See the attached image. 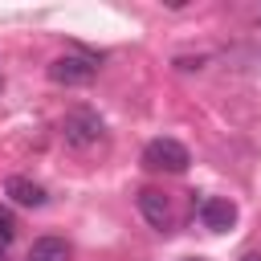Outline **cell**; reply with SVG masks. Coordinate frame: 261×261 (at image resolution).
<instances>
[{
	"mask_svg": "<svg viewBox=\"0 0 261 261\" xmlns=\"http://www.w3.org/2000/svg\"><path fill=\"white\" fill-rule=\"evenodd\" d=\"M102 135H106V122H102L90 106H73V110L61 118V139H65V147H73V151L94 147Z\"/></svg>",
	"mask_w": 261,
	"mask_h": 261,
	"instance_id": "6da1fadb",
	"label": "cell"
},
{
	"mask_svg": "<svg viewBox=\"0 0 261 261\" xmlns=\"http://www.w3.org/2000/svg\"><path fill=\"white\" fill-rule=\"evenodd\" d=\"M29 261H69V245L61 237H37L29 249Z\"/></svg>",
	"mask_w": 261,
	"mask_h": 261,
	"instance_id": "52a82bcc",
	"label": "cell"
},
{
	"mask_svg": "<svg viewBox=\"0 0 261 261\" xmlns=\"http://www.w3.org/2000/svg\"><path fill=\"white\" fill-rule=\"evenodd\" d=\"M188 261H204V257H188Z\"/></svg>",
	"mask_w": 261,
	"mask_h": 261,
	"instance_id": "30bf717a",
	"label": "cell"
},
{
	"mask_svg": "<svg viewBox=\"0 0 261 261\" xmlns=\"http://www.w3.org/2000/svg\"><path fill=\"white\" fill-rule=\"evenodd\" d=\"M16 237V220H12V212L8 208H0V253L8 249V241Z\"/></svg>",
	"mask_w": 261,
	"mask_h": 261,
	"instance_id": "ba28073f",
	"label": "cell"
},
{
	"mask_svg": "<svg viewBox=\"0 0 261 261\" xmlns=\"http://www.w3.org/2000/svg\"><path fill=\"white\" fill-rule=\"evenodd\" d=\"M188 163H192V155H188V147L175 143V139H151V143L143 147V167H147V171L179 175Z\"/></svg>",
	"mask_w": 261,
	"mask_h": 261,
	"instance_id": "3957f363",
	"label": "cell"
},
{
	"mask_svg": "<svg viewBox=\"0 0 261 261\" xmlns=\"http://www.w3.org/2000/svg\"><path fill=\"white\" fill-rule=\"evenodd\" d=\"M98 77V57L90 53H61L49 61V82L57 86H90Z\"/></svg>",
	"mask_w": 261,
	"mask_h": 261,
	"instance_id": "7a4b0ae2",
	"label": "cell"
},
{
	"mask_svg": "<svg viewBox=\"0 0 261 261\" xmlns=\"http://www.w3.org/2000/svg\"><path fill=\"white\" fill-rule=\"evenodd\" d=\"M139 212H143V220L151 228H159V232L171 228V200L159 188H139Z\"/></svg>",
	"mask_w": 261,
	"mask_h": 261,
	"instance_id": "277c9868",
	"label": "cell"
},
{
	"mask_svg": "<svg viewBox=\"0 0 261 261\" xmlns=\"http://www.w3.org/2000/svg\"><path fill=\"white\" fill-rule=\"evenodd\" d=\"M4 196H8L12 204H20V208H41V204L49 200V196H45V188H41L37 179H29V175H8Z\"/></svg>",
	"mask_w": 261,
	"mask_h": 261,
	"instance_id": "8992f818",
	"label": "cell"
},
{
	"mask_svg": "<svg viewBox=\"0 0 261 261\" xmlns=\"http://www.w3.org/2000/svg\"><path fill=\"white\" fill-rule=\"evenodd\" d=\"M200 220H204V228H212V232H228V228L237 224V204L224 200V196H204V200H200Z\"/></svg>",
	"mask_w": 261,
	"mask_h": 261,
	"instance_id": "5b68a950",
	"label": "cell"
},
{
	"mask_svg": "<svg viewBox=\"0 0 261 261\" xmlns=\"http://www.w3.org/2000/svg\"><path fill=\"white\" fill-rule=\"evenodd\" d=\"M241 261H261V253H245V257H241Z\"/></svg>",
	"mask_w": 261,
	"mask_h": 261,
	"instance_id": "9c48e42d",
	"label": "cell"
}]
</instances>
